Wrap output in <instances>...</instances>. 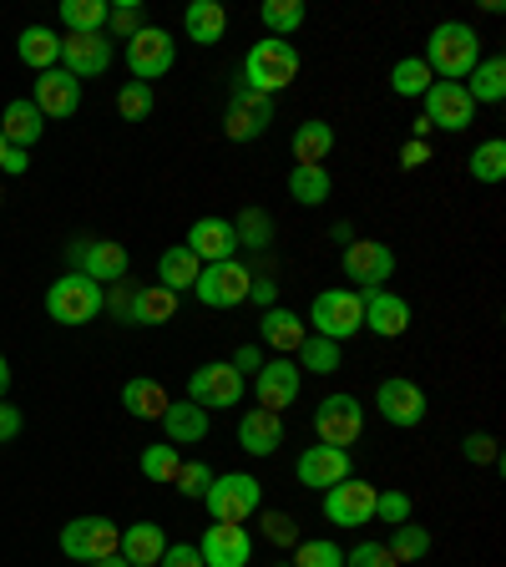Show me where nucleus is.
<instances>
[{"label":"nucleus","instance_id":"1","mask_svg":"<svg viewBox=\"0 0 506 567\" xmlns=\"http://www.w3.org/2000/svg\"><path fill=\"white\" fill-rule=\"evenodd\" d=\"M421 61L431 66V76H441V82H466L476 71V61H482V35H476L466 21H441L436 31H431V41H425Z\"/></svg>","mask_w":506,"mask_h":567},{"label":"nucleus","instance_id":"2","mask_svg":"<svg viewBox=\"0 0 506 567\" xmlns=\"http://www.w3.org/2000/svg\"><path fill=\"white\" fill-rule=\"evenodd\" d=\"M299 76V51L289 47V41H279V35H269V41H254L244 56V86H254V92L273 96L283 92V86Z\"/></svg>","mask_w":506,"mask_h":567},{"label":"nucleus","instance_id":"3","mask_svg":"<svg viewBox=\"0 0 506 567\" xmlns=\"http://www.w3.org/2000/svg\"><path fill=\"white\" fill-rule=\"evenodd\" d=\"M208 517L213 522H228V527H244L254 512H259L264 502V482L259 476H248V472H228V476H213L208 486Z\"/></svg>","mask_w":506,"mask_h":567},{"label":"nucleus","instance_id":"4","mask_svg":"<svg viewBox=\"0 0 506 567\" xmlns=\"http://www.w3.org/2000/svg\"><path fill=\"white\" fill-rule=\"evenodd\" d=\"M102 284H92L86 274H61L56 284L47 289V315L56 324H92L102 315Z\"/></svg>","mask_w":506,"mask_h":567},{"label":"nucleus","instance_id":"5","mask_svg":"<svg viewBox=\"0 0 506 567\" xmlns=\"http://www.w3.org/2000/svg\"><path fill=\"white\" fill-rule=\"evenodd\" d=\"M117 543H122V527L112 517H71L66 527H61V553L86 567L117 557Z\"/></svg>","mask_w":506,"mask_h":567},{"label":"nucleus","instance_id":"6","mask_svg":"<svg viewBox=\"0 0 506 567\" xmlns=\"http://www.w3.org/2000/svg\"><path fill=\"white\" fill-rule=\"evenodd\" d=\"M309 319H314V334L344 344L354 330H365V299L354 295V289H324V295H314Z\"/></svg>","mask_w":506,"mask_h":567},{"label":"nucleus","instance_id":"7","mask_svg":"<svg viewBox=\"0 0 506 567\" xmlns=\"http://www.w3.org/2000/svg\"><path fill=\"white\" fill-rule=\"evenodd\" d=\"M314 436H319V446H340V451H350L354 441L365 436V405L354 401V395H324L319 401V411H314Z\"/></svg>","mask_w":506,"mask_h":567},{"label":"nucleus","instance_id":"8","mask_svg":"<svg viewBox=\"0 0 506 567\" xmlns=\"http://www.w3.org/2000/svg\"><path fill=\"white\" fill-rule=\"evenodd\" d=\"M248 284H254V269L238 259H224V264H203L193 295H198V305H208V309H238L248 299Z\"/></svg>","mask_w":506,"mask_h":567},{"label":"nucleus","instance_id":"9","mask_svg":"<svg viewBox=\"0 0 506 567\" xmlns=\"http://www.w3.org/2000/svg\"><path fill=\"white\" fill-rule=\"evenodd\" d=\"M71 274H86L92 284H122L127 279V248L112 238H76L66 248Z\"/></svg>","mask_w":506,"mask_h":567},{"label":"nucleus","instance_id":"10","mask_svg":"<svg viewBox=\"0 0 506 567\" xmlns=\"http://www.w3.org/2000/svg\"><path fill=\"white\" fill-rule=\"evenodd\" d=\"M173 61H177V41L163 31V25H142V31L127 41V66L142 86H153L157 76H167Z\"/></svg>","mask_w":506,"mask_h":567},{"label":"nucleus","instance_id":"11","mask_svg":"<svg viewBox=\"0 0 506 567\" xmlns=\"http://www.w3.org/2000/svg\"><path fill=\"white\" fill-rule=\"evenodd\" d=\"M188 401L203 405V411H234V405L244 401V375H238L228 360L198 365L188 380Z\"/></svg>","mask_w":506,"mask_h":567},{"label":"nucleus","instance_id":"12","mask_svg":"<svg viewBox=\"0 0 506 567\" xmlns=\"http://www.w3.org/2000/svg\"><path fill=\"white\" fill-rule=\"evenodd\" d=\"M344 279L354 284V295H370V289H380V284L395 274V254H390L385 244H375V238H354V244H344Z\"/></svg>","mask_w":506,"mask_h":567},{"label":"nucleus","instance_id":"13","mask_svg":"<svg viewBox=\"0 0 506 567\" xmlns=\"http://www.w3.org/2000/svg\"><path fill=\"white\" fill-rule=\"evenodd\" d=\"M375 496L380 486L360 482V476H344V482H334L324 492V517L334 527H365V522H375Z\"/></svg>","mask_w":506,"mask_h":567},{"label":"nucleus","instance_id":"14","mask_svg":"<svg viewBox=\"0 0 506 567\" xmlns=\"http://www.w3.org/2000/svg\"><path fill=\"white\" fill-rule=\"evenodd\" d=\"M273 127V96L254 92V86H234L228 96V112H224V132L234 142H254Z\"/></svg>","mask_w":506,"mask_h":567},{"label":"nucleus","instance_id":"15","mask_svg":"<svg viewBox=\"0 0 506 567\" xmlns=\"http://www.w3.org/2000/svg\"><path fill=\"white\" fill-rule=\"evenodd\" d=\"M299 385H304V370H299L289 354H269L259 365V375H254V395H259V405L273 415L299 401Z\"/></svg>","mask_w":506,"mask_h":567},{"label":"nucleus","instance_id":"16","mask_svg":"<svg viewBox=\"0 0 506 567\" xmlns=\"http://www.w3.org/2000/svg\"><path fill=\"white\" fill-rule=\"evenodd\" d=\"M106 66H112V35L106 31L61 35V71H71V76H102Z\"/></svg>","mask_w":506,"mask_h":567},{"label":"nucleus","instance_id":"17","mask_svg":"<svg viewBox=\"0 0 506 567\" xmlns=\"http://www.w3.org/2000/svg\"><path fill=\"white\" fill-rule=\"evenodd\" d=\"M421 102H425V122H431V127L466 132L476 122V102L466 96L461 82H431V92H425Z\"/></svg>","mask_w":506,"mask_h":567},{"label":"nucleus","instance_id":"18","mask_svg":"<svg viewBox=\"0 0 506 567\" xmlns=\"http://www.w3.org/2000/svg\"><path fill=\"white\" fill-rule=\"evenodd\" d=\"M375 411L385 415L390 425L411 431V425L425 421V390L405 375H390V380H380V390H375Z\"/></svg>","mask_w":506,"mask_h":567},{"label":"nucleus","instance_id":"19","mask_svg":"<svg viewBox=\"0 0 506 567\" xmlns=\"http://www.w3.org/2000/svg\"><path fill=\"white\" fill-rule=\"evenodd\" d=\"M198 557H203V567H248V557H254V537H248L244 527L213 522V527L203 532Z\"/></svg>","mask_w":506,"mask_h":567},{"label":"nucleus","instance_id":"20","mask_svg":"<svg viewBox=\"0 0 506 567\" xmlns=\"http://www.w3.org/2000/svg\"><path fill=\"white\" fill-rule=\"evenodd\" d=\"M35 112H41V117H71V112H76V106H82V82H76V76H71V71H61V66H51V71H41V76H35Z\"/></svg>","mask_w":506,"mask_h":567},{"label":"nucleus","instance_id":"21","mask_svg":"<svg viewBox=\"0 0 506 567\" xmlns=\"http://www.w3.org/2000/svg\"><path fill=\"white\" fill-rule=\"evenodd\" d=\"M295 476H299V486H309V492H330L334 482H344L350 476V451H340V446H309L304 456L295 461Z\"/></svg>","mask_w":506,"mask_h":567},{"label":"nucleus","instance_id":"22","mask_svg":"<svg viewBox=\"0 0 506 567\" xmlns=\"http://www.w3.org/2000/svg\"><path fill=\"white\" fill-rule=\"evenodd\" d=\"M188 254L198 264H224V259H234L238 254V234H234V224L228 218H198V224L188 228Z\"/></svg>","mask_w":506,"mask_h":567},{"label":"nucleus","instance_id":"23","mask_svg":"<svg viewBox=\"0 0 506 567\" xmlns=\"http://www.w3.org/2000/svg\"><path fill=\"white\" fill-rule=\"evenodd\" d=\"M365 299V330L380 334V340H401L411 330V305L401 295H390V289H370Z\"/></svg>","mask_w":506,"mask_h":567},{"label":"nucleus","instance_id":"24","mask_svg":"<svg viewBox=\"0 0 506 567\" xmlns=\"http://www.w3.org/2000/svg\"><path fill=\"white\" fill-rule=\"evenodd\" d=\"M41 132H47V117L35 112L31 96H16V102L0 112V137H6V147H21V153H31L35 142H41Z\"/></svg>","mask_w":506,"mask_h":567},{"label":"nucleus","instance_id":"25","mask_svg":"<svg viewBox=\"0 0 506 567\" xmlns=\"http://www.w3.org/2000/svg\"><path fill=\"white\" fill-rule=\"evenodd\" d=\"M238 446H244L248 456H273V451L283 446V421L273 411H264V405L244 411V421H238Z\"/></svg>","mask_w":506,"mask_h":567},{"label":"nucleus","instance_id":"26","mask_svg":"<svg viewBox=\"0 0 506 567\" xmlns=\"http://www.w3.org/2000/svg\"><path fill=\"white\" fill-rule=\"evenodd\" d=\"M167 553V532L157 522H132L122 527V543H117V557H127L132 567H157Z\"/></svg>","mask_w":506,"mask_h":567},{"label":"nucleus","instance_id":"27","mask_svg":"<svg viewBox=\"0 0 506 567\" xmlns=\"http://www.w3.org/2000/svg\"><path fill=\"white\" fill-rule=\"evenodd\" d=\"M304 319L295 315V309H283V305H273V309H264L259 315V340L269 344L273 354H295L299 344H304Z\"/></svg>","mask_w":506,"mask_h":567},{"label":"nucleus","instance_id":"28","mask_svg":"<svg viewBox=\"0 0 506 567\" xmlns=\"http://www.w3.org/2000/svg\"><path fill=\"white\" fill-rule=\"evenodd\" d=\"M163 431H167V446H198L208 436V411L193 401H167Z\"/></svg>","mask_w":506,"mask_h":567},{"label":"nucleus","instance_id":"29","mask_svg":"<svg viewBox=\"0 0 506 567\" xmlns=\"http://www.w3.org/2000/svg\"><path fill=\"white\" fill-rule=\"evenodd\" d=\"M173 315H177V295H173V289H163V284H142V289H132L127 324H167Z\"/></svg>","mask_w":506,"mask_h":567},{"label":"nucleus","instance_id":"30","mask_svg":"<svg viewBox=\"0 0 506 567\" xmlns=\"http://www.w3.org/2000/svg\"><path fill=\"white\" fill-rule=\"evenodd\" d=\"M16 51H21V61L35 71V76L51 71V66H61V35L47 31V25H25L21 41H16Z\"/></svg>","mask_w":506,"mask_h":567},{"label":"nucleus","instance_id":"31","mask_svg":"<svg viewBox=\"0 0 506 567\" xmlns=\"http://www.w3.org/2000/svg\"><path fill=\"white\" fill-rule=\"evenodd\" d=\"M461 86H466V96H472L476 106H482V102L496 106L506 96V61L502 56H482V61H476V71Z\"/></svg>","mask_w":506,"mask_h":567},{"label":"nucleus","instance_id":"32","mask_svg":"<svg viewBox=\"0 0 506 567\" xmlns=\"http://www.w3.org/2000/svg\"><path fill=\"white\" fill-rule=\"evenodd\" d=\"M183 25H188L193 47H213V41H224V31H228V11L218 6V0H193L188 16H183Z\"/></svg>","mask_w":506,"mask_h":567},{"label":"nucleus","instance_id":"33","mask_svg":"<svg viewBox=\"0 0 506 567\" xmlns=\"http://www.w3.org/2000/svg\"><path fill=\"white\" fill-rule=\"evenodd\" d=\"M198 274H203V264L188 254V244L167 248L163 259H157V284H163V289H173V295L193 289V284H198Z\"/></svg>","mask_w":506,"mask_h":567},{"label":"nucleus","instance_id":"34","mask_svg":"<svg viewBox=\"0 0 506 567\" xmlns=\"http://www.w3.org/2000/svg\"><path fill=\"white\" fill-rule=\"evenodd\" d=\"M330 147H334L330 122H299V132H295V163L299 167H324Z\"/></svg>","mask_w":506,"mask_h":567},{"label":"nucleus","instance_id":"35","mask_svg":"<svg viewBox=\"0 0 506 567\" xmlns=\"http://www.w3.org/2000/svg\"><path fill=\"white\" fill-rule=\"evenodd\" d=\"M122 405H127V415H137V421H163L167 390L157 385V380H127V385H122Z\"/></svg>","mask_w":506,"mask_h":567},{"label":"nucleus","instance_id":"36","mask_svg":"<svg viewBox=\"0 0 506 567\" xmlns=\"http://www.w3.org/2000/svg\"><path fill=\"white\" fill-rule=\"evenodd\" d=\"M330 173L324 167H299L295 163V173H289V198L299 203V208H319V203H330Z\"/></svg>","mask_w":506,"mask_h":567},{"label":"nucleus","instance_id":"37","mask_svg":"<svg viewBox=\"0 0 506 567\" xmlns=\"http://www.w3.org/2000/svg\"><path fill=\"white\" fill-rule=\"evenodd\" d=\"M234 234H238V248H254V254H269L273 248V218L264 208H244L234 218Z\"/></svg>","mask_w":506,"mask_h":567},{"label":"nucleus","instance_id":"38","mask_svg":"<svg viewBox=\"0 0 506 567\" xmlns=\"http://www.w3.org/2000/svg\"><path fill=\"white\" fill-rule=\"evenodd\" d=\"M295 354H299L295 365L314 370V375H334V370H340V344L324 340V334H304V344H299Z\"/></svg>","mask_w":506,"mask_h":567},{"label":"nucleus","instance_id":"39","mask_svg":"<svg viewBox=\"0 0 506 567\" xmlns=\"http://www.w3.org/2000/svg\"><path fill=\"white\" fill-rule=\"evenodd\" d=\"M431 82H436V76H431V66H425L421 56H405V61L390 66V86H395V96H425Z\"/></svg>","mask_w":506,"mask_h":567},{"label":"nucleus","instance_id":"40","mask_svg":"<svg viewBox=\"0 0 506 567\" xmlns=\"http://www.w3.org/2000/svg\"><path fill=\"white\" fill-rule=\"evenodd\" d=\"M466 167H472L476 183H502V177H506V142L502 137L482 142V147L466 157Z\"/></svg>","mask_w":506,"mask_h":567},{"label":"nucleus","instance_id":"41","mask_svg":"<svg viewBox=\"0 0 506 567\" xmlns=\"http://www.w3.org/2000/svg\"><path fill=\"white\" fill-rule=\"evenodd\" d=\"M385 553L395 557V563H421V557L431 553V532H425V527H411V522H405V527L390 532Z\"/></svg>","mask_w":506,"mask_h":567},{"label":"nucleus","instance_id":"42","mask_svg":"<svg viewBox=\"0 0 506 567\" xmlns=\"http://www.w3.org/2000/svg\"><path fill=\"white\" fill-rule=\"evenodd\" d=\"M259 21L269 25V35H295L299 25H304V6L299 0H264V11H259Z\"/></svg>","mask_w":506,"mask_h":567},{"label":"nucleus","instance_id":"43","mask_svg":"<svg viewBox=\"0 0 506 567\" xmlns=\"http://www.w3.org/2000/svg\"><path fill=\"white\" fill-rule=\"evenodd\" d=\"M106 0H61V21H66V31H102L106 25Z\"/></svg>","mask_w":506,"mask_h":567},{"label":"nucleus","instance_id":"44","mask_svg":"<svg viewBox=\"0 0 506 567\" xmlns=\"http://www.w3.org/2000/svg\"><path fill=\"white\" fill-rule=\"evenodd\" d=\"M137 466H142V476H147L153 486H163V482H173V476H177L183 456H177V446H167V441H163V446H147V451H142Z\"/></svg>","mask_w":506,"mask_h":567},{"label":"nucleus","instance_id":"45","mask_svg":"<svg viewBox=\"0 0 506 567\" xmlns=\"http://www.w3.org/2000/svg\"><path fill=\"white\" fill-rule=\"evenodd\" d=\"M295 567H344V547H334L330 537L299 543V547H295Z\"/></svg>","mask_w":506,"mask_h":567},{"label":"nucleus","instance_id":"46","mask_svg":"<svg viewBox=\"0 0 506 567\" xmlns=\"http://www.w3.org/2000/svg\"><path fill=\"white\" fill-rule=\"evenodd\" d=\"M173 482H177V492H183V496H198V502H203V496H208V486H213V466H208V461H183Z\"/></svg>","mask_w":506,"mask_h":567},{"label":"nucleus","instance_id":"47","mask_svg":"<svg viewBox=\"0 0 506 567\" xmlns=\"http://www.w3.org/2000/svg\"><path fill=\"white\" fill-rule=\"evenodd\" d=\"M117 112L127 122H142V117H153V86H142V82H127L117 92Z\"/></svg>","mask_w":506,"mask_h":567},{"label":"nucleus","instance_id":"48","mask_svg":"<svg viewBox=\"0 0 506 567\" xmlns=\"http://www.w3.org/2000/svg\"><path fill=\"white\" fill-rule=\"evenodd\" d=\"M375 522H385V527H405V522H411V496L395 492V486L380 492L375 496Z\"/></svg>","mask_w":506,"mask_h":567},{"label":"nucleus","instance_id":"49","mask_svg":"<svg viewBox=\"0 0 506 567\" xmlns=\"http://www.w3.org/2000/svg\"><path fill=\"white\" fill-rule=\"evenodd\" d=\"M264 537L273 547H299V522L289 512H264Z\"/></svg>","mask_w":506,"mask_h":567},{"label":"nucleus","instance_id":"50","mask_svg":"<svg viewBox=\"0 0 506 567\" xmlns=\"http://www.w3.org/2000/svg\"><path fill=\"white\" fill-rule=\"evenodd\" d=\"M461 456L472 461V466H496V461H502V451H496V441L486 436V431H472V436L461 441Z\"/></svg>","mask_w":506,"mask_h":567},{"label":"nucleus","instance_id":"51","mask_svg":"<svg viewBox=\"0 0 506 567\" xmlns=\"http://www.w3.org/2000/svg\"><path fill=\"white\" fill-rule=\"evenodd\" d=\"M106 25H112V35H117V41H132V35L142 31V6H112V11H106Z\"/></svg>","mask_w":506,"mask_h":567},{"label":"nucleus","instance_id":"52","mask_svg":"<svg viewBox=\"0 0 506 567\" xmlns=\"http://www.w3.org/2000/svg\"><path fill=\"white\" fill-rule=\"evenodd\" d=\"M344 567H395V557L385 553V543H354L344 553Z\"/></svg>","mask_w":506,"mask_h":567},{"label":"nucleus","instance_id":"53","mask_svg":"<svg viewBox=\"0 0 506 567\" xmlns=\"http://www.w3.org/2000/svg\"><path fill=\"white\" fill-rule=\"evenodd\" d=\"M248 299L259 309H273V299H279V284H273L269 269H254V284H248Z\"/></svg>","mask_w":506,"mask_h":567},{"label":"nucleus","instance_id":"54","mask_svg":"<svg viewBox=\"0 0 506 567\" xmlns=\"http://www.w3.org/2000/svg\"><path fill=\"white\" fill-rule=\"evenodd\" d=\"M157 567H203V557H198V547L193 543H167V553H163V563Z\"/></svg>","mask_w":506,"mask_h":567},{"label":"nucleus","instance_id":"55","mask_svg":"<svg viewBox=\"0 0 506 567\" xmlns=\"http://www.w3.org/2000/svg\"><path fill=\"white\" fill-rule=\"evenodd\" d=\"M264 360H269V354H264L259 344H244V350H234V360H228V365H234L238 375H259Z\"/></svg>","mask_w":506,"mask_h":567},{"label":"nucleus","instance_id":"56","mask_svg":"<svg viewBox=\"0 0 506 567\" xmlns=\"http://www.w3.org/2000/svg\"><path fill=\"white\" fill-rule=\"evenodd\" d=\"M102 309H112L117 319H127V315H132V284H127V279L112 284V295H102Z\"/></svg>","mask_w":506,"mask_h":567},{"label":"nucleus","instance_id":"57","mask_svg":"<svg viewBox=\"0 0 506 567\" xmlns=\"http://www.w3.org/2000/svg\"><path fill=\"white\" fill-rule=\"evenodd\" d=\"M16 436H21V411L0 401V446H6V441H16Z\"/></svg>","mask_w":506,"mask_h":567},{"label":"nucleus","instance_id":"58","mask_svg":"<svg viewBox=\"0 0 506 567\" xmlns=\"http://www.w3.org/2000/svg\"><path fill=\"white\" fill-rule=\"evenodd\" d=\"M425 157H431V147H425V142H405V147H401V167H421Z\"/></svg>","mask_w":506,"mask_h":567},{"label":"nucleus","instance_id":"59","mask_svg":"<svg viewBox=\"0 0 506 567\" xmlns=\"http://www.w3.org/2000/svg\"><path fill=\"white\" fill-rule=\"evenodd\" d=\"M25 167H31V153L11 147V153H6V167H0V173H25Z\"/></svg>","mask_w":506,"mask_h":567},{"label":"nucleus","instance_id":"60","mask_svg":"<svg viewBox=\"0 0 506 567\" xmlns=\"http://www.w3.org/2000/svg\"><path fill=\"white\" fill-rule=\"evenodd\" d=\"M6 390H11V365H6V354H0V401H6Z\"/></svg>","mask_w":506,"mask_h":567},{"label":"nucleus","instance_id":"61","mask_svg":"<svg viewBox=\"0 0 506 567\" xmlns=\"http://www.w3.org/2000/svg\"><path fill=\"white\" fill-rule=\"evenodd\" d=\"M92 567H132L127 557H106V563H92Z\"/></svg>","mask_w":506,"mask_h":567},{"label":"nucleus","instance_id":"62","mask_svg":"<svg viewBox=\"0 0 506 567\" xmlns=\"http://www.w3.org/2000/svg\"><path fill=\"white\" fill-rule=\"evenodd\" d=\"M6 153H11V147H6V137H0V167H6Z\"/></svg>","mask_w":506,"mask_h":567},{"label":"nucleus","instance_id":"63","mask_svg":"<svg viewBox=\"0 0 506 567\" xmlns=\"http://www.w3.org/2000/svg\"><path fill=\"white\" fill-rule=\"evenodd\" d=\"M273 567H295V563H273Z\"/></svg>","mask_w":506,"mask_h":567}]
</instances>
